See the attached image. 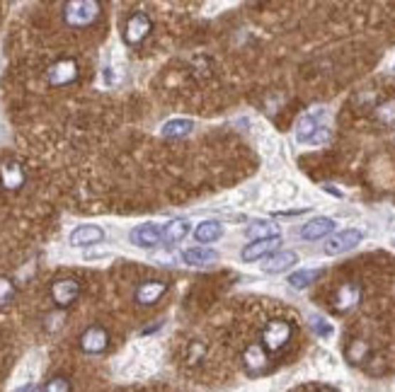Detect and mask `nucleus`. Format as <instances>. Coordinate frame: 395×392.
Listing matches in <instances>:
<instances>
[{"label":"nucleus","mask_w":395,"mask_h":392,"mask_svg":"<svg viewBox=\"0 0 395 392\" xmlns=\"http://www.w3.org/2000/svg\"><path fill=\"white\" fill-rule=\"evenodd\" d=\"M291 334H293V327L286 319H272L265 327V332H262V346H265L267 351L277 354L289 344Z\"/></svg>","instance_id":"1"},{"label":"nucleus","mask_w":395,"mask_h":392,"mask_svg":"<svg viewBox=\"0 0 395 392\" xmlns=\"http://www.w3.org/2000/svg\"><path fill=\"white\" fill-rule=\"evenodd\" d=\"M100 15V5L93 0H75V3L65 5V22L73 27H85L95 22Z\"/></svg>","instance_id":"2"},{"label":"nucleus","mask_w":395,"mask_h":392,"mask_svg":"<svg viewBox=\"0 0 395 392\" xmlns=\"http://www.w3.org/2000/svg\"><path fill=\"white\" fill-rule=\"evenodd\" d=\"M296 138L301 143H322L330 138V129L318 124V114H306V117L298 122Z\"/></svg>","instance_id":"3"},{"label":"nucleus","mask_w":395,"mask_h":392,"mask_svg":"<svg viewBox=\"0 0 395 392\" xmlns=\"http://www.w3.org/2000/svg\"><path fill=\"white\" fill-rule=\"evenodd\" d=\"M364 240V233L362 231H354V228H349V231H342L337 235H332L330 240H327L325 245V255L330 257H337V255H344V252L354 250V247Z\"/></svg>","instance_id":"4"},{"label":"nucleus","mask_w":395,"mask_h":392,"mask_svg":"<svg viewBox=\"0 0 395 392\" xmlns=\"http://www.w3.org/2000/svg\"><path fill=\"white\" fill-rule=\"evenodd\" d=\"M131 243L136 247H155L163 243V228L158 223H143L131 231Z\"/></svg>","instance_id":"5"},{"label":"nucleus","mask_w":395,"mask_h":392,"mask_svg":"<svg viewBox=\"0 0 395 392\" xmlns=\"http://www.w3.org/2000/svg\"><path fill=\"white\" fill-rule=\"evenodd\" d=\"M110 344V337L102 327H90L85 334L80 337V346L85 354H102Z\"/></svg>","instance_id":"6"},{"label":"nucleus","mask_w":395,"mask_h":392,"mask_svg":"<svg viewBox=\"0 0 395 392\" xmlns=\"http://www.w3.org/2000/svg\"><path fill=\"white\" fill-rule=\"evenodd\" d=\"M105 240V231L98 226H78L70 233V245L73 247H85V245H98Z\"/></svg>","instance_id":"7"},{"label":"nucleus","mask_w":395,"mask_h":392,"mask_svg":"<svg viewBox=\"0 0 395 392\" xmlns=\"http://www.w3.org/2000/svg\"><path fill=\"white\" fill-rule=\"evenodd\" d=\"M243 364H245V368H248L250 376H257L260 371H265V366H267L265 346H262V344H250L243 354Z\"/></svg>","instance_id":"8"},{"label":"nucleus","mask_w":395,"mask_h":392,"mask_svg":"<svg viewBox=\"0 0 395 392\" xmlns=\"http://www.w3.org/2000/svg\"><path fill=\"white\" fill-rule=\"evenodd\" d=\"M279 245H281L279 238H274V240H257V243H253V245H245L243 259H245V262H257V259H265L267 255L277 252Z\"/></svg>","instance_id":"9"},{"label":"nucleus","mask_w":395,"mask_h":392,"mask_svg":"<svg viewBox=\"0 0 395 392\" xmlns=\"http://www.w3.org/2000/svg\"><path fill=\"white\" fill-rule=\"evenodd\" d=\"M151 32V20H148L143 13H136L131 20L127 22V32H124V39L129 44H139V41Z\"/></svg>","instance_id":"10"},{"label":"nucleus","mask_w":395,"mask_h":392,"mask_svg":"<svg viewBox=\"0 0 395 392\" xmlns=\"http://www.w3.org/2000/svg\"><path fill=\"white\" fill-rule=\"evenodd\" d=\"M359 300H362V288H359L357 283H344V286L335 293V307H337L339 312L352 310Z\"/></svg>","instance_id":"11"},{"label":"nucleus","mask_w":395,"mask_h":392,"mask_svg":"<svg viewBox=\"0 0 395 392\" xmlns=\"http://www.w3.org/2000/svg\"><path fill=\"white\" fill-rule=\"evenodd\" d=\"M332 231H335L332 218H313L301 228V238L303 240H322V238H327Z\"/></svg>","instance_id":"12"},{"label":"nucleus","mask_w":395,"mask_h":392,"mask_svg":"<svg viewBox=\"0 0 395 392\" xmlns=\"http://www.w3.org/2000/svg\"><path fill=\"white\" fill-rule=\"evenodd\" d=\"M78 293H80V288H78V283L70 281V279L56 281V283H53V288H51L53 300H56V303L61 305V307L73 303V300L78 298Z\"/></svg>","instance_id":"13"},{"label":"nucleus","mask_w":395,"mask_h":392,"mask_svg":"<svg viewBox=\"0 0 395 392\" xmlns=\"http://www.w3.org/2000/svg\"><path fill=\"white\" fill-rule=\"evenodd\" d=\"M165 291H167V283L148 281V283H143L139 291H136V300H139L141 305H153V303H158V300L163 298Z\"/></svg>","instance_id":"14"},{"label":"nucleus","mask_w":395,"mask_h":392,"mask_svg":"<svg viewBox=\"0 0 395 392\" xmlns=\"http://www.w3.org/2000/svg\"><path fill=\"white\" fill-rule=\"evenodd\" d=\"M78 75V65L73 61H58L49 70V83L51 85H65V83H73Z\"/></svg>","instance_id":"15"},{"label":"nucleus","mask_w":395,"mask_h":392,"mask_svg":"<svg viewBox=\"0 0 395 392\" xmlns=\"http://www.w3.org/2000/svg\"><path fill=\"white\" fill-rule=\"evenodd\" d=\"M0 179H3L5 189H20L25 184V172H22L20 165L15 162H3L0 165Z\"/></svg>","instance_id":"16"},{"label":"nucleus","mask_w":395,"mask_h":392,"mask_svg":"<svg viewBox=\"0 0 395 392\" xmlns=\"http://www.w3.org/2000/svg\"><path fill=\"white\" fill-rule=\"evenodd\" d=\"M298 262L296 252H277L274 257H269L265 264H262V269L267 271V274H279V271H286L289 267H293V264Z\"/></svg>","instance_id":"17"},{"label":"nucleus","mask_w":395,"mask_h":392,"mask_svg":"<svg viewBox=\"0 0 395 392\" xmlns=\"http://www.w3.org/2000/svg\"><path fill=\"white\" fill-rule=\"evenodd\" d=\"M184 264H189V267H204V264H211L218 259V252L209 250V247H191L182 255Z\"/></svg>","instance_id":"18"},{"label":"nucleus","mask_w":395,"mask_h":392,"mask_svg":"<svg viewBox=\"0 0 395 392\" xmlns=\"http://www.w3.org/2000/svg\"><path fill=\"white\" fill-rule=\"evenodd\" d=\"M191 129H194V122L191 119H170L167 124H163V134L165 138H184L191 134Z\"/></svg>","instance_id":"19"},{"label":"nucleus","mask_w":395,"mask_h":392,"mask_svg":"<svg viewBox=\"0 0 395 392\" xmlns=\"http://www.w3.org/2000/svg\"><path fill=\"white\" fill-rule=\"evenodd\" d=\"M221 235H223V226H221L218 221H201L194 231V238L199 240V243H214Z\"/></svg>","instance_id":"20"},{"label":"nucleus","mask_w":395,"mask_h":392,"mask_svg":"<svg viewBox=\"0 0 395 392\" xmlns=\"http://www.w3.org/2000/svg\"><path fill=\"white\" fill-rule=\"evenodd\" d=\"M248 238H253V243H257V240H274V238H279V226L267 223V221H255L253 226L248 228Z\"/></svg>","instance_id":"21"},{"label":"nucleus","mask_w":395,"mask_h":392,"mask_svg":"<svg viewBox=\"0 0 395 392\" xmlns=\"http://www.w3.org/2000/svg\"><path fill=\"white\" fill-rule=\"evenodd\" d=\"M187 233H189V223H187V221H182V218L170 221V223H167V226L163 228V243H165V245H175V243H179V240H182Z\"/></svg>","instance_id":"22"},{"label":"nucleus","mask_w":395,"mask_h":392,"mask_svg":"<svg viewBox=\"0 0 395 392\" xmlns=\"http://www.w3.org/2000/svg\"><path fill=\"white\" fill-rule=\"evenodd\" d=\"M318 276H322L320 269H303V271H296V274L289 276V283L291 288H296V291H301V288H308L310 283H313Z\"/></svg>","instance_id":"23"},{"label":"nucleus","mask_w":395,"mask_h":392,"mask_svg":"<svg viewBox=\"0 0 395 392\" xmlns=\"http://www.w3.org/2000/svg\"><path fill=\"white\" fill-rule=\"evenodd\" d=\"M367 356H369L367 341H354L349 349H347V359H349L352 364H362V361H367Z\"/></svg>","instance_id":"24"},{"label":"nucleus","mask_w":395,"mask_h":392,"mask_svg":"<svg viewBox=\"0 0 395 392\" xmlns=\"http://www.w3.org/2000/svg\"><path fill=\"white\" fill-rule=\"evenodd\" d=\"M376 117H379L381 124H395V100L386 102V105H381L379 110H376Z\"/></svg>","instance_id":"25"},{"label":"nucleus","mask_w":395,"mask_h":392,"mask_svg":"<svg viewBox=\"0 0 395 392\" xmlns=\"http://www.w3.org/2000/svg\"><path fill=\"white\" fill-rule=\"evenodd\" d=\"M310 324H313L315 334H318V337H325V339H327V337H332V332H335V329H332V324L327 322L325 317H318V315L310 317Z\"/></svg>","instance_id":"26"},{"label":"nucleus","mask_w":395,"mask_h":392,"mask_svg":"<svg viewBox=\"0 0 395 392\" xmlns=\"http://www.w3.org/2000/svg\"><path fill=\"white\" fill-rule=\"evenodd\" d=\"M13 298H15V286H13V281H10V279H3V276H0V305H8Z\"/></svg>","instance_id":"27"},{"label":"nucleus","mask_w":395,"mask_h":392,"mask_svg":"<svg viewBox=\"0 0 395 392\" xmlns=\"http://www.w3.org/2000/svg\"><path fill=\"white\" fill-rule=\"evenodd\" d=\"M44 392H70V383L65 378H51L49 383H46Z\"/></svg>","instance_id":"28"},{"label":"nucleus","mask_w":395,"mask_h":392,"mask_svg":"<svg viewBox=\"0 0 395 392\" xmlns=\"http://www.w3.org/2000/svg\"><path fill=\"white\" fill-rule=\"evenodd\" d=\"M15 392H34V385L27 383V385H22V388H17Z\"/></svg>","instance_id":"29"}]
</instances>
